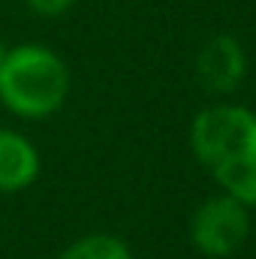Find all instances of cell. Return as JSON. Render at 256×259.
I'll return each mask as SVG.
<instances>
[{"mask_svg": "<svg viewBox=\"0 0 256 259\" xmlns=\"http://www.w3.org/2000/svg\"><path fill=\"white\" fill-rule=\"evenodd\" d=\"M42 157L36 145L18 130L0 127V193H21L36 184Z\"/></svg>", "mask_w": 256, "mask_h": 259, "instance_id": "5b68a950", "label": "cell"}, {"mask_svg": "<svg viewBox=\"0 0 256 259\" xmlns=\"http://www.w3.org/2000/svg\"><path fill=\"white\" fill-rule=\"evenodd\" d=\"M196 72H199V81L205 84V91L232 94L241 84V78L247 75V55L235 36L220 33L202 46V52L196 58Z\"/></svg>", "mask_w": 256, "mask_h": 259, "instance_id": "277c9868", "label": "cell"}, {"mask_svg": "<svg viewBox=\"0 0 256 259\" xmlns=\"http://www.w3.org/2000/svg\"><path fill=\"white\" fill-rule=\"evenodd\" d=\"M69 66L42 42H18L0 61V103L24 121H46L69 97Z\"/></svg>", "mask_w": 256, "mask_h": 259, "instance_id": "7a4b0ae2", "label": "cell"}, {"mask_svg": "<svg viewBox=\"0 0 256 259\" xmlns=\"http://www.w3.org/2000/svg\"><path fill=\"white\" fill-rule=\"evenodd\" d=\"M58 259H133L130 244L112 232H91L72 241Z\"/></svg>", "mask_w": 256, "mask_h": 259, "instance_id": "8992f818", "label": "cell"}, {"mask_svg": "<svg viewBox=\"0 0 256 259\" xmlns=\"http://www.w3.org/2000/svg\"><path fill=\"white\" fill-rule=\"evenodd\" d=\"M190 148L223 193L256 205V112L217 103L193 118Z\"/></svg>", "mask_w": 256, "mask_h": 259, "instance_id": "6da1fadb", "label": "cell"}, {"mask_svg": "<svg viewBox=\"0 0 256 259\" xmlns=\"http://www.w3.org/2000/svg\"><path fill=\"white\" fill-rule=\"evenodd\" d=\"M33 15H42V18H58L64 15L66 9L75 3V0H21Z\"/></svg>", "mask_w": 256, "mask_h": 259, "instance_id": "52a82bcc", "label": "cell"}, {"mask_svg": "<svg viewBox=\"0 0 256 259\" xmlns=\"http://www.w3.org/2000/svg\"><path fill=\"white\" fill-rule=\"evenodd\" d=\"M247 235H250L247 205H241L229 193L211 196L208 202H202L190 220V238L196 250L211 259L232 256L235 250L244 247Z\"/></svg>", "mask_w": 256, "mask_h": 259, "instance_id": "3957f363", "label": "cell"}, {"mask_svg": "<svg viewBox=\"0 0 256 259\" xmlns=\"http://www.w3.org/2000/svg\"><path fill=\"white\" fill-rule=\"evenodd\" d=\"M6 49H9V46H6V42H3V36H0V61H3V55H6Z\"/></svg>", "mask_w": 256, "mask_h": 259, "instance_id": "ba28073f", "label": "cell"}]
</instances>
